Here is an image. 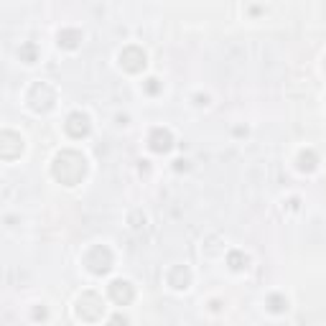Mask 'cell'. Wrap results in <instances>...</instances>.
<instances>
[{
	"label": "cell",
	"instance_id": "3",
	"mask_svg": "<svg viewBox=\"0 0 326 326\" xmlns=\"http://www.w3.org/2000/svg\"><path fill=\"white\" fill-rule=\"evenodd\" d=\"M150 145H153V150H166L168 145H171V135H168V130H156L150 135Z\"/></svg>",
	"mask_w": 326,
	"mask_h": 326
},
{
	"label": "cell",
	"instance_id": "6",
	"mask_svg": "<svg viewBox=\"0 0 326 326\" xmlns=\"http://www.w3.org/2000/svg\"><path fill=\"white\" fill-rule=\"evenodd\" d=\"M21 54H23V56H28V61H31V59H33V46H26V48L21 51Z\"/></svg>",
	"mask_w": 326,
	"mask_h": 326
},
{
	"label": "cell",
	"instance_id": "2",
	"mask_svg": "<svg viewBox=\"0 0 326 326\" xmlns=\"http://www.w3.org/2000/svg\"><path fill=\"white\" fill-rule=\"evenodd\" d=\"M87 128H90V125H87V117L79 115V112L72 115V117H69V123H66V130H69L74 138H82V135L87 133Z\"/></svg>",
	"mask_w": 326,
	"mask_h": 326
},
{
	"label": "cell",
	"instance_id": "4",
	"mask_svg": "<svg viewBox=\"0 0 326 326\" xmlns=\"http://www.w3.org/2000/svg\"><path fill=\"white\" fill-rule=\"evenodd\" d=\"M270 303H273V311H283V306H280L283 301L280 298H270Z\"/></svg>",
	"mask_w": 326,
	"mask_h": 326
},
{
	"label": "cell",
	"instance_id": "1",
	"mask_svg": "<svg viewBox=\"0 0 326 326\" xmlns=\"http://www.w3.org/2000/svg\"><path fill=\"white\" fill-rule=\"evenodd\" d=\"M110 296H112L117 303H128V301L133 298V288H130L125 280H115V283L110 285Z\"/></svg>",
	"mask_w": 326,
	"mask_h": 326
},
{
	"label": "cell",
	"instance_id": "5",
	"mask_svg": "<svg viewBox=\"0 0 326 326\" xmlns=\"http://www.w3.org/2000/svg\"><path fill=\"white\" fill-rule=\"evenodd\" d=\"M230 263H232V268H242V265H239V263H242V257H239V255H232Z\"/></svg>",
	"mask_w": 326,
	"mask_h": 326
}]
</instances>
